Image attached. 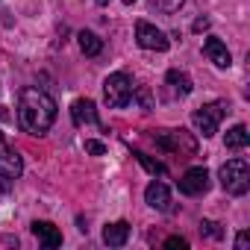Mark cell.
<instances>
[{"instance_id":"1","label":"cell","mask_w":250,"mask_h":250,"mask_svg":"<svg viewBox=\"0 0 250 250\" xmlns=\"http://www.w3.org/2000/svg\"><path fill=\"white\" fill-rule=\"evenodd\" d=\"M56 121V100L39 85H27L18 94V124L30 136H44Z\"/></svg>"},{"instance_id":"2","label":"cell","mask_w":250,"mask_h":250,"mask_svg":"<svg viewBox=\"0 0 250 250\" xmlns=\"http://www.w3.org/2000/svg\"><path fill=\"white\" fill-rule=\"evenodd\" d=\"M153 142L159 150H168V153H180V156L197 153V142L186 130H159V133H153Z\"/></svg>"},{"instance_id":"3","label":"cell","mask_w":250,"mask_h":250,"mask_svg":"<svg viewBox=\"0 0 250 250\" xmlns=\"http://www.w3.org/2000/svg\"><path fill=\"white\" fill-rule=\"evenodd\" d=\"M221 186H224L227 194H235V197L247 194V188H250V168H247V162L244 159H229L221 168Z\"/></svg>"},{"instance_id":"4","label":"cell","mask_w":250,"mask_h":250,"mask_svg":"<svg viewBox=\"0 0 250 250\" xmlns=\"http://www.w3.org/2000/svg\"><path fill=\"white\" fill-rule=\"evenodd\" d=\"M103 97H106V103L112 106V109H124L130 100H133V83H130V77L127 74H109L106 77V83H103Z\"/></svg>"},{"instance_id":"5","label":"cell","mask_w":250,"mask_h":250,"mask_svg":"<svg viewBox=\"0 0 250 250\" xmlns=\"http://www.w3.org/2000/svg\"><path fill=\"white\" fill-rule=\"evenodd\" d=\"M224 115H227V103H206L191 115V121H194V127L200 130L203 139H212L218 133V124Z\"/></svg>"},{"instance_id":"6","label":"cell","mask_w":250,"mask_h":250,"mask_svg":"<svg viewBox=\"0 0 250 250\" xmlns=\"http://www.w3.org/2000/svg\"><path fill=\"white\" fill-rule=\"evenodd\" d=\"M136 42L145 47V50H156V53H165L168 50V36L162 33V30H156L153 24H147V21H139L136 24Z\"/></svg>"},{"instance_id":"7","label":"cell","mask_w":250,"mask_h":250,"mask_svg":"<svg viewBox=\"0 0 250 250\" xmlns=\"http://www.w3.org/2000/svg\"><path fill=\"white\" fill-rule=\"evenodd\" d=\"M180 191L188 194V197H197V194H206L209 191V171L206 168H188L180 180H177Z\"/></svg>"},{"instance_id":"8","label":"cell","mask_w":250,"mask_h":250,"mask_svg":"<svg viewBox=\"0 0 250 250\" xmlns=\"http://www.w3.org/2000/svg\"><path fill=\"white\" fill-rule=\"evenodd\" d=\"M24 174V162H21V153L15 147L6 145V139L0 142V177L3 180H18Z\"/></svg>"},{"instance_id":"9","label":"cell","mask_w":250,"mask_h":250,"mask_svg":"<svg viewBox=\"0 0 250 250\" xmlns=\"http://www.w3.org/2000/svg\"><path fill=\"white\" fill-rule=\"evenodd\" d=\"M203 53H206V59L215 62L218 68H229V65H232V56H229L227 44H224L218 36H209V39L203 42Z\"/></svg>"},{"instance_id":"10","label":"cell","mask_w":250,"mask_h":250,"mask_svg":"<svg viewBox=\"0 0 250 250\" xmlns=\"http://www.w3.org/2000/svg\"><path fill=\"white\" fill-rule=\"evenodd\" d=\"M145 200H147L153 209H159V212H171V209H174L168 186H165V183H156V180H153V183L145 188Z\"/></svg>"},{"instance_id":"11","label":"cell","mask_w":250,"mask_h":250,"mask_svg":"<svg viewBox=\"0 0 250 250\" xmlns=\"http://www.w3.org/2000/svg\"><path fill=\"white\" fill-rule=\"evenodd\" d=\"M71 118H74V124H77V127H83V124H94V127H100L97 106H94L88 97H80V100H74V106H71Z\"/></svg>"},{"instance_id":"12","label":"cell","mask_w":250,"mask_h":250,"mask_svg":"<svg viewBox=\"0 0 250 250\" xmlns=\"http://www.w3.org/2000/svg\"><path fill=\"white\" fill-rule=\"evenodd\" d=\"M33 235H36L44 247H59V244H62V232H59V227L50 224V221H36V224H33Z\"/></svg>"},{"instance_id":"13","label":"cell","mask_w":250,"mask_h":250,"mask_svg":"<svg viewBox=\"0 0 250 250\" xmlns=\"http://www.w3.org/2000/svg\"><path fill=\"white\" fill-rule=\"evenodd\" d=\"M127 238H130V224L127 221H115V224H109L103 229V241L109 247H124V244H127Z\"/></svg>"},{"instance_id":"14","label":"cell","mask_w":250,"mask_h":250,"mask_svg":"<svg viewBox=\"0 0 250 250\" xmlns=\"http://www.w3.org/2000/svg\"><path fill=\"white\" fill-rule=\"evenodd\" d=\"M224 145H227L229 150H244V147L250 145V133H247V127H244V124H235V127L227 133Z\"/></svg>"},{"instance_id":"15","label":"cell","mask_w":250,"mask_h":250,"mask_svg":"<svg viewBox=\"0 0 250 250\" xmlns=\"http://www.w3.org/2000/svg\"><path fill=\"white\" fill-rule=\"evenodd\" d=\"M165 80H168V85H171L177 94H183V97H186V94H191V88H194V85H191V77H188L186 71H177V68H171Z\"/></svg>"},{"instance_id":"16","label":"cell","mask_w":250,"mask_h":250,"mask_svg":"<svg viewBox=\"0 0 250 250\" xmlns=\"http://www.w3.org/2000/svg\"><path fill=\"white\" fill-rule=\"evenodd\" d=\"M77 39H80V50H83L85 56H100V53H103V39H97L94 33L83 30Z\"/></svg>"},{"instance_id":"17","label":"cell","mask_w":250,"mask_h":250,"mask_svg":"<svg viewBox=\"0 0 250 250\" xmlns=\"http://www.w3.org/2000/svg\"><path fill=\"white\" fill-rule=\"evenodd\" d=\"M133 156H136V159L142 162V168H145V171H150L153 177H162V174L168 171V168H165V165H162L159 159H153V156H147V153H142V150H136Z\"/></svg>"},{"instance_id":"18","label":"cell","mask_w":250,"mask_h":250,"mask_svg":"<svg viewBox=\"0 0 250 250\" xmlns=\"http://www.w3.org/2000/svg\"><path fill=\"white\" fill-rule=\"evenodd\" d=\"M183 3H186V0H150V9H156L162 15H174Z\"/></svg>"},{"instance_id":"19","label":"cell","mask_w":250,"mask_h":250,"mask_svg":"<svg viewBox=\"0 0 250 250\" xmlns=\"http://www.w3.org/2000/svg\"><path fill=\"white\" fill-rule=\"evenodd\" d=\"M133 97L139 100V106H142V112H153V94H150V88H145V85H139V88H133Z\"/></svg>"},{"instance_id":"20","label":"cell","mask_w":250,"mask_h":250,"mask_svg":"<svg viewBox=\"0 0 250 250\" xmlns=\"http://www.w3.org/2000/svg\"><path fill=\"white\" fill-rule=\"evenodd\" d=\"M200 232L209 235V238H224V229H221V224H215V221H203V224H200Z\"/></svg>"},{"instance_id":"21","label":"cell","mask_w":250,"mask_h":250,"mask_svg":"<svg viewBox=\"0 0 250 250\" xmlns=\"http://www.w3.org/2000/svg\"><path fill=\"white\" fill-rule=\"evenodd\" d=\"M85 153H91V156H103V153H106V145L97 142V139H88V142H85Z\"/></svg>"},{"instance_id":"22","label":"cell","mask_w":250,"mask_h":250,"mask_svg":"<svg viewBox=\"0 0 250 250\" xmlns=\"http://www.w3.org/2000/svg\"><path fill=\"white\" fill-rule=\"evenodd\" d=\"M165 247H171V250H177V247H180V250H186V247H188V241H186L183 235H171V238H165Z\"/></svg>"},{"instance_id":"23","label":"cell","mask_w":250,"mask_h":250,"mask_svg":"<svg viewBox=\"0 0 250 250\" xmlns=\"http://www.w3.org/2000/svg\"><path fill=\"white\" fill-rule=\"evenodd\" d=\"M191 30H194V33H203V30H209V18H197Z\"/></svg>"},{"instance_id":"24","label":"cell","mask_w":250,"mask_h":250,"mask_svg":"<svg viewBox=\"0 0 250 250\" xmlns=\"http://www.w3.org/2000/svg\"><path fill=\"white\" fill-rule=\"evenodd\" d=\"M247 238H250L247 232H238V235H235V250H244V247H247Z\"/></svg>"},{"instance_id":"25","label":"cell","mask_w":250,"mask_h":250,"mask_svg":"<svg viewBox=\"0 0 250 250\" xmlns=\"http://www.w3.org/2000/svg\"><path fill=\"white\" fill-rule=\"evenodd\" d=\"M94 3H100V6H106V3H109V0H94Z\"/></svg>"},{"instance_id":"26","label":"cell","mask_w":250,"mask_h":250,"mask_svg":"<svg viewBox=\"0 0 250 250\" xmlns=\"http://www.w3.org/2000/svg\"><path fill=\"white\" fill-rule=\"evenodd\" d=\"M121 3H136V0H121Z\"/></svg>"}]
</instances>
